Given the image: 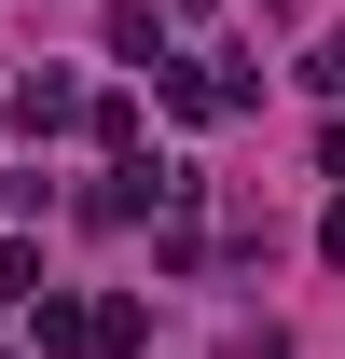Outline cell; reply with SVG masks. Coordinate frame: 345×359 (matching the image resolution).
I'll return each mask as SVG.
<instances>
[{
    "label": "cell",
    "instance_id": "1",
    "mask_svg": "<svg viewBox=\"0 0 345 359\" xmlns=\"http://www.w3.org/2000/svg\"><path fill=\"white\" fill-rule=\"evenodd\" d=\"M97 42H111V69H166V14H152V0H111Z\"/></svg>",
    "mask_w": 345,
    "mask_h": 359
},
{
    "label": "cell",
    "instance_id": "5",
    "mask_svg": "<svg viewBox=\"0 0 345 359\" xmlns=\"http://www.w3.org/2000/svg\"><path fill=\"white\" fill-rule=\"evenodd\" d=\"M97 346L138 359V346H152V304H138V290H111V304H97Z\"/></svg>",
    "mask_w": 345,
    "mask_h": 359
},
{
    "label": "cell",
    "instance_id": "9",
    "mask_svg": "<svg viewBox=\"0 0 345 359\" xmlns=\"http://www.w3.org/2000/svg\"><path fill=\"white\" fill-rule=\"evenodd\" d=\"M318 263H345V194H332V222H318Z\"/></svg>",
    "mask_w": 345,
    "mask_h": 359
},
{
    "label": "cell",
    "instance_id": "4",
    "mask_svg": "<svg viewBox=\"0 0 345 359\" xmlns=\"http://www.w3.org/2000/svg\"><path fill=\"white\" fill-rule=\"evenodd\" d=\"M83 138L111 152V166H138V97H125V83H111V97H83Z\"/></svg>",
    "mask_w": 345,
    "mask_h": 359
},
{
    "label": "cell",
    "instance_id": "3",
    "mask_svg": "<svg viewBox=\"0 0 345 359\" xmlns=\"http://www.w3.org/2000/svg\"><path fill=\"white\" fill-rule=\"evenodd\" d=\"M28 346H42V359H83V346H97V304H69V290H28Z\"/></svg>",
    "mask_w": 345,
    "mask_h": 359
},
{
    "label": "cell",
    "instance_id": "6",
    "mask_svg": "<svg viewBox=\"0 0 345 359\" xmlns=\"http://www.w3.org/2000/svg\"><path fill=\"white\" fill-rule=\"evenodd\" d=\"M152 83H166V111H180V125H208V111H221V83H208V69H180V55L152 69Z\"/></svg>",
    "mask_w": 345,
    "mask_h": 359
},
{
    "label": "cell",
    "instance_id": "2",
    "mask_svg": "<svg viewBox=\"0 0 345 359\" xmlns=\"http://www.w3.org/2000/svg\"><path fill=\"white\" fill-rule=\"evenodd\" d=\"M14 125H28V138L83 125V83H69V69H14Z\"/></svg>",
    "mask_w": 345,
    "mask_h": 359
},
{
    "label": "cell",
    "instance_id": "8",
    "mask_svg": "<svg viewBox=\"0 0 345 359\" xmlns=\"http://www.w3.org/2000/svg\"><path fill=\"white\" fill-rule=\"evenodd\" d=\"M304 83H318V97H345V28H332L318 55H304Z\"/></svg>",
    "mask_w": 345,
    "mask_h": 359
},
{
    "label": "cell",
    "instance_id": "7",
    "mask_svg": "<svg viewBox=\"0 0 345 359\" xmlns=\"http://www.w3.org/2000/svg\"><path fill=\"white\" fill-rule=\"evenodd\" d=\"M28 290H42V249H28V235H0V304H28Z\"/></svg>",
    "mask_w": 345,
    "mask_h": 359
},
{
    "label": "cell",
    "instance_id": "10",
    "mask_svg": "<svg viewBox=\"0 0 345 359\" xmlns=\"http://www.w3.org/2000/svg\"><path fill=\"white\" fill-rule=\"evenodd\" d=\"M318 180H345V125H332V138H318Z\"/></svg>",
    "mask_w": 345,
    "mask_h": 359
}]
</instances>
